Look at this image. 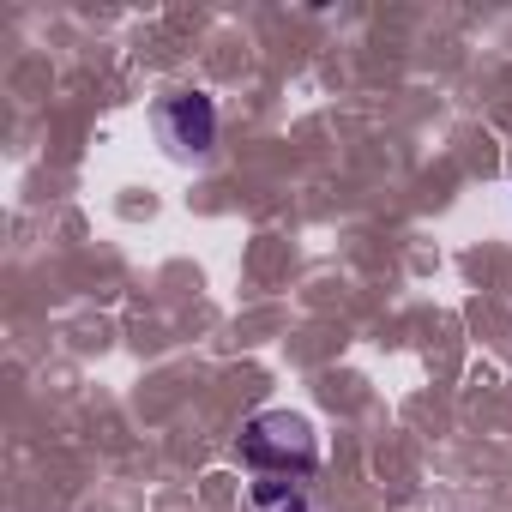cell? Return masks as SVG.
I'll list each match as a JSON object with an SVG mask.
<instances>
[{"label":"cell","mask_w":512,"mask_h":512,"mask_svg":"<svg viewBox=\"0 0 512 512\" xmlns=\"http://www.w3.org/2000/svg\"><path fill=\"white\" fill-rule=\"evenodd\" d=\"M253 506H260V512H308V494L290 476H260V482H253Z\"/></svg>","instance_id":"obj_3"},{"label":"cell","mask_w":512,"mask_h":512,"mask_svg":"<svg viewBox=\"0 0 512 512\" xmlns=\"http://www.w3.org/2000/svg\"><path fill=\"white\" fill-rule=\"evenodd\" d=\"M151 121H157V139L175 157H205L217 145V103L205 91H169V97H157Z\"/></svg>","instance_id":"obj_2"},{"label":"cell","mask_w":512,"mask_h":512,"mask_svg":"<svg viewBox=\"0 0 512 512\" xmlns=\"http://www.w3.org/2000/svg\"><path fill=\"white\" fill-rule=\"evenodd\" d=\"M235 458L260 476H308L320 464V434L302 410H260L241 428Z\"/></svg>","instance_id":"obj_1"}]
</instances>
